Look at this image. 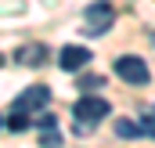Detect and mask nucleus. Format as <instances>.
I'll return each instance as SVG.
<instances>
[{"mask_svg":"<svg viewBox=\"0 0 155 148\" xmlns=\"http://www.w3.org/2000/svg\"><path fill=\"white\" fill-rule=\"evenodd\" d=\"M47 101H51V90L36 83V87H29V90H22V98H15V112H36V109H47Z\"/></svg>","mask_w":155,"mask_h":148,"instance_id":"nucleus-5","label":"nucleus"},{"mask_svg":"<svg viewBox=\"0 0 155 148\" xmlns=\"http://www.w3.org/2000/svg\"><path fill=\"white\" fill-rule=\"evenodd\" d=\"M90 47H83V43H69V47H61V54H58V65L65 69V72H79L83 65H90Z\"/></svg>","mask_w":155,"mask_h":148,"instance_id":"nucleus-4","label":"nucleus"},{"mask_svg":"<svg viewBox=\"0 0 155 148\" xmlns=\"http://www.w3.org/2000/svg\"><path fill=\"white\" fill-rule=\"evenodd\" d=\"M0 65H4V54H0Z\"/></svg>","mask_w":155,"mask_h":148,"instance_id":"nucleus-13","label":"nucleus"},{"mask_svg":"<svg viewBox=\"0 0 155 148\" xmlns=\"http://www.w3.org/2000/svg\"><path fill=\"white\" fill-rule=\"evenodd\" d=\"M116 134L130 141V137H141V126H137V123H130V119H116Z\"/></svg>","mask_w":155,"mask_h":148,"instance_id":"nucleus-7","label":"nucleus"},{"mask_svg":"<svg viewBox=\"0 0 155 148\" xmlns=\"http://www.w3.org/2000/svg\"><path fill=\"white\" fill-rule=\"evenodd\" d=\"M40 148H61V134H58V130H43Z\"/></svg>","mask_w":155,"mask_h":148,"instance_id":"nucleus-9","label":"nucleus"},{"mask_svg":"<svg viewBox=\"0 0 155 148\" xmlns=\"http://www.w3.org/2000/svg\"><path fill=\"white\" fill-rule=\"evenodd\" d=\"M112 22H116V11H112V4H105V0H94V4L83 11V25H87V33H90V36L108 33V29H112Z\"/></svg>","mask_w":155,"mask_h":148,"instance_id":"nucleus-2","label":"nucleus"},{"mask_svg":"<svg viewBox=\"0 0 155 148\" xmlns=\"http://www.w3.org/2000/svg\"><path fill=\"white\" fill-rule=\"evenodd\" d=\"M116 76L119 79H126V83H134V87H144L148 79H152V69H148V62L144 58H137V54H123L116 58Z\"/></svg>","mask_w":155,"mask_h":148,"instance_id":"nucleus-1","label":"nucleus"},{"mask_svg":"<svg viewBox=\"0 0 155 148\" xmlns=\"http://www.w3.org/2000/svg\"><path fill=\"white\" fill-rule=\"evenodd\" d=\"M79 87H83V90H94V87H101V76H87Z\"/></svg>","mask_w":155,"mask_h":148,"instance_id":"nucleus-10","label":"nucleus"},{"mask_svg":"<svg viewBox=\"0 0 155 148\" xmlns=\"http://www.w3.org/2000/svg\"><path fill=\"white\" fill-rule=\"evenodd\" d=\"M15 62L18 65H43L47 62V47L43 43H25V47L15 51Z\"/></svg>","mask_w":155,"mask_h":148,"instance_id":"nucleus-6","label":"nucleus"},{"mask_svg":"<svg viewBox=\"0 0 155 148\" xmlns=\"http://www.w3.org/2000/svg\"><path fill=\"white\" fill-rule=\"evenodd\" d=\"M0 126H4V116H0Z\"/></svg>","mask_w":155,"mask_h":148,"instance_id":"nucleus-12","label":"nucleus"},{"mask_svg":"<svg viewBox=\"0 0 155 148\" xmlns=\"http://www.w3.org/2000/svg\"><path fill=\"white\" fill-rule=\"evenodd\" d=\"M7 126H11L15 134H22V130H29V126H33V123H29V112H15V116L7 119Z\"/></svg>","mask_w":155,"mask_h":148,"instance_id":"nucleus-8","label":"nucleus"},{"mask_svg":"<svg viewBox=\"0 0 155 148\" xmlns=\"http://www.w3.org/2000/svg\"><path fill=\"white\" fill-rule=\"evenodd\" d=\"M54 123H58V119H54V116H43V119H40L36 126H40V130H54Z\"/></svg>","mask_w":155,"mask_h":148,"instance_id":"nucleus-11","label":"nucleus"},{"mask_svg":"<svg viewBox=\"0 0 155 148\" xmlns=\"http://www.w3.org/2000/svg\"><path fill=\"white\" fill-rule=\"evenodd\" d=\"M79 123H97V119H105L108 116V101L105 98H97V94H83L76 105H72Z\"/></svg>","mask_w":155,"mask_h":148,"instance_id":"nucleus-3","label":"nucleus"}]
</instances>
